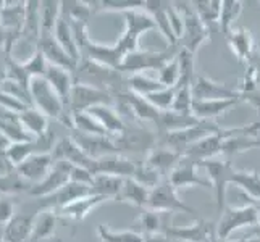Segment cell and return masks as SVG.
Masks as SVG:
<instances>
[{
	"label": "cell",
	"mask_w": 260,
	"mask_h": 242,
	"mask_svg": "<svg viewBox=\"0 0 260 242\" xmlns=\"http://www.w3.org/2000/svg\"><path fill=\"white\" fill-rule=\"evenodd\" d=\"M146 209L158 213H187V215L197 213V210H194L189 205H186L179 199L178 191L170 184L168 179H164L157 187L150 191Z\"/></svg>",
	"instance_id": "cell-7"
},
{
	"label": "cell",
	"mask_w": 260,
	"mask_h": 242,
	"mask_svg": "<svg viewBox=\"0 0 260 242\" xmlns=\"http://www.w3.org/2000/svg\"><path fill=\"white\" fill-rule=\"evenodd\" d=\"M97 105H115L113 95L109 91H102L87 84L75 83L70 98V113L87 112Z\"/></svg>",
	"instance_id": "cell-9"
},
{
	"label": "cell",
	"mask_w": 260,
	"mask_h": 242,
	"mask_svg": "<svg viewBox=\"0 0 260 242\" xmlns=\"http://www.w3.org/2000/svg\"><path fill=\"white\" fill-rule=\"evenodd\" d=\"M133 179H136L139 184L146 186L147 189L152 191L154 187H157L167 178H164L157 171V169L149 166L146 161H138V166H136V171H134V175H133Z\"/></svg>",
	"instance_id": "cell-45"
},
{
	"label": "cell",
	"mask_w": 260,
	"mask_h": 242,
	"mask_svg": "<svg viewBox=\"0 0 260 242\" xmlns=\"http://www.w3.org/2000/svg\"><path fill=\"white\" fill-rule=\"evenodd\" d=\"M179 52V46H167L165 50L152 52V50H136L128 53L123 58V63L120 66V71L129 75L136 73H146V71H158L162 66H165L170 60H173Z\"/></svg>",
	"instance_id": "cell-2"
},
{
	"label": "cell",
	"mask_w": 260,
	"mask_h": 242,
	"mask_svg": "<svg viewBox=\"0 0 260 242\" xmlns=\"http://www.w3.org/2000/svg\"><path fill=\"white\" fill-rule=\"evenodd\" d=\"M53 38L57 39V42L61 46V49H63L68 55L76 61V63H79L81 55H79V49H78V44L75 39L73 29H71V24L68 21V18L61 12H60V18L57 21V26H55V31H53Z\"/></svg>",
	"instance_id": "cell-28"
},
{
	"label": "cell",
	"mask_w": 260,
	"mask_h": 242,
	"mask_svg": "<svg viewBox=\"0 0 260 242\" xmlns=\"http://www.w3.org/2000/svg\"><path fill=\"white\" fill-rule=\"evenodd\" d=\"M175 95H176V89L175 87H164L160 91L146 95V100L152 103L157 110L160 112H168L172 110L173 102H175Z\"/></svg>",
	"instance_id": "cell-48"
},
{
	"label": "cell",
	"mask_w": 260,
	"mask_h": 242,
	"mask_svg": "<svg viewBox=\"0 0 260 242\" xmlns=\"http://www.w3.org/2000/svg\"><path fill=\"white\" fill-rule=\"evenodd\" d=\"M144 5L146 2L142 0H124V2H116V0H104V2H92V8H94V13L97 12H105V13H126L131 10H144Z\"/></svg>",
	"instance_id": "cell-43"
},
{
	"label": "cell",
	"mask_w": 260,
	"mask_h": 242,
	"mask_svg": "<svg viewBox=\"0 0 260 242\" xmlns=\"http://www.w3.org/2000/svg\"><path fill=\"white\" fill-rule=\"evenodd\" d=\"M164 215H167V213H158L154 210L144 209L142 213L139 215V218L136 220L138 232H141L142 236L164 234L165 228L170 226V223L164 218Z\"/></svg>",
	"instance_id": "cell-30"
},
{
	"label": "cell",
	"mask_w": 260,
	"mask_h": 242,
	"mask_svg": "<svg viewBox=\"0 0 260 242\" xmlns=\"http://www.w3.org/2000/svg\"><path fill=\"white\" fill-rule=\"evenodd\" d=\"M31 184L16 171V168L10 175H7L5 178L0 179V192L2 194H18L23 191H31Z\"/></svg>",
	"instance_id": "cell-47"
},
{
	"label": "cell",
	"mask_w": 260,
	"mask_h": 242,
	"mask_svg": "<svg viewBox=\"0 0 260 242\" xmlns=\"http://www.w3.org/2000/svg\"><path fill=\"white\" fill-rule=\"evenodd\" d=\"M257 226H260V202H258V225Z\"/></svg>",
	"instance_id": "cell-55"
},
{
	"label": "cell",
	"mask_w": 260,
	"mask_h": 242,
	"mask_svg": "<svg viewBox=\"0 0 260 242\" xmlns=\"http://www.w3.org/2000/svg\"><path fill=\"white\" fill-rule=\"evenodd\" d=\"M52 157H53V161L63 160V161L71 163L73 166L89 169V171L94 175L95 160L91 158V157H87L81 150V147H79L73 141V137H71V139H61L60 142H57L55 149L52 150Z\"/></svg>",
	"instance_id": "cell-14"
},
{
	"label": "cell",
	"mask_w": 260,
	"mask_h": 242,
	"mask_svg": "<svg viewBox=\"0 0 260 242\" xmlns=\"http://www.w3.org/2000/svg\"><path fill=\"white\" fill-rule=\"evenodd\" d=\"M173 2H162V0H150L146 2L144 12L150 15V18L154 20L157 29L160 34L164 36L168 46H179L178 38L173 32L172 23H170V8H172Z\"/></svg>",
	"instance_id": "cell-16"
},
{
	"label": "cell",
	"mask_w": 260,
	"mask_h": 242,
	"mask_svg": "<svg viewBox=\"0 0 260 242\" xmlns=\"http://www.w3.org/2000/svg\"><path fill=\"white\" fill-rule=\"evenodd\" d=\"M243 2H239V0H223L221 2V13H220V29L223 32V36H226L235 29L233 26H235L236 20L239 18L241 12H243Z\"/></svg>",
	"instance_id": "cell-39"
},
{
	"label": "cell",
	"mask_w": 260,
	"mask_h": 242,
	"mask_svg": "<svg viewBox=\"0 0 260 242\" xmlns=\"http://www.w3.org/2000/svg\"><path fill=\"white\" fill-rule=\"evenodd\" d=\"M61 12V2H41V36L53 34Z\"/></svg>",
	"instance_id": "cell-42"
},
{
	"label": "cell",
	"mask_w": 260,
	"mask_h": 242,
	"mask_svg": "<svg viewBox=\"0 0 260 242\" xmlns=\"http://www.w3.org/2000/svg\"><path fill=\"white\" fill-rule=\"evenodd\" d=\"M179 78H181V70H179V61L176 55L173 60H170L165 66L158 70L157 79L162 83L164 87H176V84L179 83Z\"/></svg>",
	"instance_id": "cell-50"
},
{
	"label": "cell",
	"mask_w": 260,
	"mask_h": 242,
	"mask_svg": "<svg viewBox=\"0 0 260 242\" xmlns=\"http://www.w3.org/2000/svg\"><path fill=\"white\" fill-rule=\"evenodd\" d=\"M164 234L172 240L181 242H210L215 237V223L197 220L189 226H167Z\"/></svg>",
	"instance_id": "cell-12"
},
{
	"label": "cell",
	"mask_w": 260,
	"mask_h": 242,
	"mask_svg": "<svg viewBox=\"0 0 260 242\" xmlns=\"http://www.w3.org/2000/svg\"><path fill=\"white\" fill-rule=\"evenodd\" d=\"M149 194H150V189H147L146 186L139 184L136 179L124 178L118 200L131 203L134 207H139V209H146L147 200H149Z\"/></svg>",
	"instance_id": "cell-32"
},
{
	"label": "cell",
	"mask_w": 260,
	"mask_h": 242,
	"mask_svg": "<svg viewBox=\"0 0 260 242\" xmlns=\"http://www.w3.org/2000/svg\"><path fill=\"white\" fill-rule=\"evenodd\" d=\"M36 213H16L4 226V242H24L32 234Z\"/></svg>",
	"instance_id": "cell-24"
},
{
	"label": "cell",
	"mask_w": 260,
	"mask_h": 242,
	"mask_svg": "<svg viewBox=\"0 0 260 242\" xmlns=\"http://www.w3.org/2000/svg\"><path fill=\"white\" fill-rule=\"evenodd\" d=\"M199 123V120L194 118L192 115H179L172 110L162 112L158 116V120L155 123L157 126V134H167V132H176V131H183L194 126V124Z\"/></svg>",
	"instance_id": "cell-29"
},
{
	"label": "cell",
	"mask_w": 260,
	"mask_h": 242,
	"mask_svg": "<svg viewBox=\"0 0 260 242\" xmlns=\"http://www.w3.org/2000/svg\"><path fill=\"white\" fill-rule=\"evenodd\" d=\"M20 65H21L24 73L28 75L29 79L31 78H38V76H46V71H47V66H49L46 57H44V53L39 49H36L31 53V57L26 61H20Z\"/></svg>",
	"instance_id": "cell-46"
},
{
	"label": "cell",
	"mask_w": 260,
	"mask_h": 242,
	"mask_svg": "<svg viewBox=\"0 0 260 242\" xmlns=\"http://www.w3.org/2000/svg\"><path fill=\"white\" fill-rule=\"evenodd\" d=\"M29 94L34 109L42 112L47 118H53L63 123L70 129L73 128V124H71V113L67 112V105L55 92V89L49 84V81L44 76L31 78Z\"/></svg>",
	"instance_id": "cell-1"
},
{
	"label": "cell",
	"mask_w": 260,
	"mask_h": 242,
	"mask_svg": "<svg viewBox=\"0 0 260 242\" xmlns=\"http://www.w3.org/2000/svg\"><path fill=\"white\" fill-rule=\"evenodd\" d=\"M107 199L102 195H97V194H89L86 197H81L75 202H71L65 207H61L60 210H57V215H61V217H67L71 218L75 221H81L84 220L89 212L94 210L97 205H101L102 202H105Z\"/></svg>",
	"instance_id": "cell-27"
},
{
	"label": "cell",
	"mask_w": 260,
	"mask_h": 242,
	"mask_svg": "<svg viewBox=\"0 0 260 242\" xmlns=\"http://www.w3.org/2000/svg\"><path fill=\"white\" fill-rule=\"evenodd\" d=\"M20 123L23 129L28 132L31 137H39L44 132L49 131L47 116L42 112H39L38 109H34V107L20 113Z\"/></svg>",
	"instance_id": "cell-34"
},
{
	"label": "cell",
	"mask_w": 260,
	"mask_h": 242,
	"mask_svg": "<svg viewBox=\"0 0 260 242\" xmlns=\"http://www.w3.org/2000/svg\"><path fill=\"white\" fill-rule=\"evenodd\" d=\"M244 73H247L250 78H252L254 83L260 87V44L255 46V50L252 53V57H250V60L247 61Z\"/></svg>",
	"instance_id": "cell-52"
},
{
	"label": "cell",
	"mask_w": 260,
	"mask_h": 242,
	"mask_svg": "<svg viewBox=\"0 0 260 242\" xmlns=\"http://www.w3.org/2000/svg\"><path fill=\"white\" fill-rule=\"evenodd\" d=\"M118 149L120 155L124 154H136L147 157L155 149L158 136L157 132H150L149 129L142 128L141 124H131L118 136H110Z\"/></svg>",
	"instance_id": "cell-5"
},
{
	"label": "cell",
	"mask_w": 260,
	"mask_h": 242,
	"mask_svg": "<svg viewBox=\"0 0 260 242\" xmlns=\"http://www.w3.org/2000/svg\"><path fill=\"white\" fill-rule=\"evenodd\" d=\"M15 205L8 200H0V226H5L15 217Z\"/></svg>",
	"instance_id": "cell-53"
},
{
	"label": "cell",
	"mask_w": 260,
	"mask_h": 242,
	"mask_svg": "<svg viewBox=\"0 0 260 242\" xmlns=\"http://www.w3.org/2000/svg\"><path fill=\"white\" fill-rule=\"evenodd\" d=\"M71 168H73V165L68 163V161H63V160L55 161L50 169V173L44 178L41 183L34 184L31 187L29 194L32 197H38V199H44V197L55 194L57 191H60L61 187L67 186L71 181Z\"/></svg>",
	"instance_id": "cell-10"
},
{
	"label": "cell",
	"mask_w": 260,
	"mask_h": 242,
	"mask_svg": "<svg viewBox=\"0 0 260 242\" xmlns=\"http://www.w3.org/2000/svg\"><path fill=\"white\" fill-rule=\"evenodd\" d=\"M57 217L58 215L55 210H42L36 213L31 239L42 240V239L52 237L57 228Z\"/></svg>",
	"instance_id": "cell-36"
},
{
	"label": "cell",
	"mask_w": 260,
	"mask_h": 242,
	"mask_svg": "<svg viewBox=\"0 0 260 242\" xmlns=\"http://www.w3.org/2000/svg\"><path fill=\"white\" fill-rule=\"evenodd\" d=\"M230 184H236L254 202H260V175L257 171H241L235 168L230 178Z\"/></svg>",
	"instance_id": "cell-33"
},
{
	"label": "cell",
	"mask_w": 260,
	"mask_h": 242,
	"mask_svg": "<svg viewBox=\"0 0 260 242\" xmlns=\"http://www.w3.org/2000/svg\"><path fill=\"white\" fill-rule=\"evenodd\" d=\"M175 102L172 107V112L179 115H192V84H178L176 87Z\"/></svg>",
	"instance_id": "cell-44"
},
{
	"label": "cell",
	"mask_w": 260,
	"mask_h": 242,
	"mask_svg": "<svg viewBox=\"0 0 260 242\" xmlns=\"http://www.w3.org/2000/svg\"><path fill=\"white\" fill-rule=\"evenodd\" d=\"M44 78H46L49 81V84L55 89V92L60 95L63 103L67 107H70L71 91H73V86H75L73 71L55 66V65H49L47 71H46V76Z\"/></svg>",
	"instance_id": "cell-22"
},
{
	"label": "cell",
	"mask_w": 260,
	"mask_h": 242,
	"mask_svg": "<svg viewBox=\"0 0 260 242\" xmlns=\"http://www.w3.org/2000/svg\"><path fill=\"white\" fill-rule=\"evenodd\" d=\"M252 234L257 236L260 239V226H254V231H252Z\"/></svg>",
	"instance_id": "cell-54"
},
{
	"label": "cell",
	"mask_w": 260,
	"mask_h": 242,
	"mask_svg": "<svg viewBox=\"0 0 260 242\" xmlns=\"http://www.w3.org/2000/svg\"><path fill=\"white\" fill-rule=\"evenodd\" d=\"M128 89L141 97H146L149 94H154L160 91V89H164V86L157 78H150L146 73H136L128 76Z\"/></svg>",
	"instance_id": "cell-38"
},
{
	"label": "cell",
	"mask_w": 260,
	"mask_h": 242,
	"mask_svg": "<svg viewBox=\"0 0 260 242\" xmlns=\"http://www.w3.org/2000/svg\"><path fill=\"white\" fill-rule=\"evenodd\" d=\"M223 139L225 137H223V128H221L220 132L204 137L202 141L192 144L189 149H186L183 152V157L191 158V160L197 161V163H201V161H205V160H212L215 155L221 154Z\"/></svg>",
	"instance_id": "cell-21"
},
{
	"label": "cell",
	"mask_w": 260,
	"mask_h": 242,
	"mask_svg": "<svg viewBox=\"0 0 260 242\" xmlns=\"http://www.w3.org/2000/svg\"><path fill=\"white\" fill-rule=\"evenodd\" d=\"M228 46L231 49V52L235 53V57L243 61V63L247 65V61L252 57V53L255 50V42L252 34H250L249 29L244 28H238L233 29L228 36H226Z\"/></svg>",
	"instance_id": "cell-25"
},
{
	"label": "cell",
	"mask_w": 260,
	"mask_h": 242,
	"mask_svg": "<svg viewBox=\"0 0 260 242\" xmlns=\"http://www.w3.org/2000/svg\"><path fill=\"white\" fill-rule=\"evenodd\" d=\"M181 158H183V154H179V152L173 149L155 146V149L146 157L144 161L149 166L157 169L164 178H168V175L172 173V169L181 161Z\"/></svg>",
	"instance_id": "cell-23"
},
{
	"label": "cell",
	"mask_w": 260,
	"mask_h": 242,
	"mask_svg": "<svg viewBox=\"0 0 260 242\" xmlns=\"http://www.w3.org/2000/svg\"><path fill=\"white\" fill-rule=\"evenodd\" d=\"M101 242H146V237L138 231H115L107 225L97 226Z\"/></svg>",
	"instance_id": "cell-40"
},
{
	"label": "cell",
	"mask_w": 260,
	"mask_h": 242,
	"mask_svg": "<svg viewBox=\"0 0 260 242\" xmlns=\"http://www.w3.org/2000/svg\"><path fill=\"white\" fill-rule=\"evenodd\" d=\"M258 225V202H250L243 207H226L215 225V236L218 240H228L239 228Z\"/></svg>",
	"instance_id": "cell-3"
},
{
	"label": "cell",
	"mask_w": 260,
	"mask_h": 242,
	"mask_svg": "<svg viewBox=\"0 0 260 242\" xmlns=\"http://www.w3.org/2000/svg\"><path fill=\"white\" fill-rule=\"evenodd\" d=\"M73 141L81 147V150L87 157H91L94 160H99L105 155L120 154L110 136H87V134L75 132Z\"/></svg>",
	"instance_id": "cell-18"
},
{
	"label": "cell",
	"mask_w": 260,
	"mask_h": 242,
	"mask_svg": "<svg viewBox=\"0 0 260 242\" xmlns=\"http://www.w3.org/2000/svg\"><path fill=\"white\" fill-rule=\"evenodd\" d=\"M0 92L13 95L16 98H20V100H23L24 103H28L29 107H32L29 84H23L20 81H15V79H4L2 83H0Z\"/></svg>",
	"instance_id": "cell-49"
},
{
	"label": "cell",
	"mask_w": 260,
	"mask_h": 242,
	"mask_svg": "<svg viewBox=\"0 0 260 242\" xmlns=\"http://www.w3.org/2000/svg\"><path fill=\"white\" fill-rule=\"evenodd\" d=\"M87 112L102 124L110 136H118V134H121L126 129V123H124L120 113L116 112V109H113L112 105H97V107H92V109H89Z\"/></svg>",
	"instance_id": "cell-26"
},
{
	"label": "cell",
	"mask_w": 260,
	"mask_h": 242,
	"mask_svg": "<svg viewBox=\"0 0 260 242\" xmlns=\"http://www.w3.org/2000/svg\"><path fill=\"white\" fill-rule=\"evenodd\" d=\"M53 163H55V161H53L52 154H34L26 158L21 165H18L16 171L31 186H34L41 183L42 179L50 173Z\"/></svg>",
	"instance_id": "cell-17"
},
{
	"label": "cell",
	"mask_w": 260,
	"mask_h": 242,
	"mask_svg": "<svg viewBox=\"0 0 260 242\" xmlns=\"http://www.w3.org/2000/svg\"><path fill=\"white\" fill-rule=\"evenodd\" d=\"M191 4L197 16L205 24V28L209 29V32H212L215 26L220 24L221 2L220 0H197V2H191Z\"/></svg>",
	"instance_id": "cell-35"
},
{
	"label": "cell",
	"mask_w": 260,
	"mask_h": 242,
	"mask_svg": "<svg viewBox=\"0 0 260 242\" xmlns=\"http://www.w3.org/2000/svg\"><path fill=\"white\" fill-rule=\"evenodd\" d=\"M38 49L44 53L49 65H55L70 71H76L78 63L71 58L68 53L61 49V46L53 38V34H42L38 42Z\"/></svg>",
	"instance_id": "cell-19"
},
{
	"label": "cell",
	"mask_w": 260,
	"mask_h": 242,
	"mask_svg": "<svg viewBox=\"0 0 260 242\" xmlns=\"http://www.w3.org/2000/svg\"><path fill=\"white\" fill-rule=\"evenodd\" d=\"M138 161L131 160L126 155L113 154V155H105L102 158L95 160L94 165V175H110V176H118V178H133L134 171H136Z\"/></svg>",
	"instance_id": "cell-15"
},
{
	"label": "cell",
	"mask_w": 260,
	"mask_h": 242,
	"mask_svg": "<svg viewBox=\"0 0 260 242\" xmlns=\"http://www.w3.org/2000/svg\"><path fill=\"white\" fill-rule=\"evenodd\" d=\"M201 168L207 171V178L215 191V202H217V212L218 215L223 213L226 209V186L230 184V178L235 166H233L231 160H205L199 163Z\"/></svg>",
	"instance_id": "cell-8"
},
{
	"label": "cell",
	"mask_w": 260,
	"mask_h": 242,
	"mask_svg": "<svg viewBox=\"0 0 260 242\" xmlns=\"http://www.w3.org/2000/svg\"><path fill=\"white\" fill-rule=\"evenodd\" d=\"M175 5L183 16V31L181 36H179L178 44L181 49L196 55L199 47L210 38V32L201 21V18L197 16L191 2H175Z\"/></svg>",
	"instance_id": "cell-4"
},
{
	"label": "cell",
	"mask_w": 260,
	"mask_h": 242,
	"mask_svg": "<svg viewBox=\"0 0 260 242\" xmlns=\"http://www.w3.org/2000/svg\"><path fill=\"white\" fill-rule=\"evenodd\" d=\"M123 16H124V32L121 34L118 42H116V47L126 57L128 53L141 49L139 47L141 36L150 29H157V26L154 20L150 18V15L146 13L144 10H131L123 13Z\"/></svg>",
	"instance_id": "cell-6"
},
{
	"label": "cell",
	"mask_w": 260,
	"mask_h": 242,
	"mask_svg": "<svg viewBox=\"0 0 260 242\" xmlns=\"http://www.w3.org/2000/svg\"><path fill=\"white\" fill-rule=\"evenodd\" d=\"M71 124H73L75 132L87 134V136H110L105 128L99 123L89 112L71 113Z\"/></svg>",
	"instance_id": "cell-37"
},
{
	"label": "cell",
	"mask_w": 260,
	"mask_h": 242,
	"mask_svg": "<svg viewBox=\"0 0 260 242\" xmlns=\"http://www.w3.org/2000/svg\"><path fill=\"white\" fill-rule=\"evenodd\" d=\"M0 107H4V109L10 110L13 113H18V115L24 110L31 109L28 103H24L23 100H20V98H16L13 95H8L5 92H0Z\"/></svg>",
	"instance_id": "cell-51"
},
{
	"label": "cell",
	"mask_w": 260,
	"mask_h": 242,
	"mask_svg": "<svg viewBox=\"0 0 260 242\" xmlns=\"http://www.w3.org/2000/svg\"><path fill=\"white\" fill-rule=\"evenodd\" d=\"M197 166H199L197 161L183 157L181 161H179V163L172 169V173L168 175L167 179L176 191L184 189V187H191V186L204 187V189L212 187L209 178H204L197 173Z\"/></svg>",
	"instance_id": "cell-11"
},
{
	"label": "cell",
	"mask_w": 260,
	"mask_h": 242,
	"mask_svg": "<svg viewBox=\"0 0 260 242\" xmlns=\"http://www.w3.org/2000/svg\"><path fill=\"white\" fill-rule=\"evenodd\" d=\"M124 178L110 175H94L91 191L92 194L102 195L107 200H118Z\"/></svg>",
	"instance_id": "cell-31"
},
{
	"label": "cell",
	"mask_w": 260,
	"mask_h": 242,
	"mask_svg": "<svg viewBox=\"0 0 260 242\" xmlns=\"http://www.w3.org/2000/svg\"><path fill=\"white\" fill-rule=\"evenodd\" d=\"M241 103V98H217V100H194L192 102V116L202 121H212L218 118L233 107Z\"/></svg>",
	"instance_id": "cell-20"
},
{
	"label": "cell",
	"mask_w": 260,
	"mask_h": 242,
	"mask_svg": "<svg viewBox=\"0 0 260 242\" xmlns=\"http://www.w3.org/2000/svg\"><path fill=\"white\" fill-rule=\"evenodd\" d=\"M192 97L194 100H217V98H236L239 97L238 89L217 83L204 75H196L192 83Z\"/></svg>",
	"instance_id": "cell-13"
},
{
	"label": "cell",
	"mask_w": 260,
	"mask_h": 242,
	"mask_svg": "<svg viewBox=\"0 0 260 242\" xmlns=\"http://www.w3.org/2000/svg\"><path fill=\"white\" fill-rule=\"evenodd\" d=\"M34 154H39L38 146H36V141H21V142H12L8 149L5 150V155L7 158L12 161V165L16 168L18 165H21L23 161L34 155Z\"/></svg>",
	"instance_id": "cell-41"
}]
</instances>
